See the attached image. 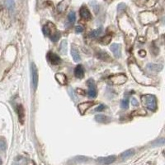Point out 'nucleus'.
Returning <instances> with one entry per match:
<instances>
[{"label":"nucleus","instance_id":"nucleus-29","mask_svg":"<svg viewBox=\"0 0 165 165\" xmlns=\"http://www.w3.org/2000/svg\"><path fill=\"white\" fill-rule=\"evenodd\" d=\"M17 111H18V116H19V118H23L24 117V111H23V108L21 105L18 106L17 107Z\"/></svg>","mask_w":165,"mask_h":165},{"label":"nucleus","instance_id":"nucleus-37","mask_svg":"<svg viewBox=\"0 0 165 165\" xmlns=\"http://www.w3.org/2000/svg\"><path fill=\"white\" fill-rule=\"evenodd\" d=\"M140 54H141L142 56H144V55H145V52H144V51H140Z\"/></svg>","mask_w":165,"mask_h":165},{"label":"nucleus","instance_id":"nucleus-12","mask_svg":"<svg viewBox=\"0 0 165 165\" xmlns=\"http://www.w3.org/2000/svg\"><path fill=\"white\" fill-rule=\"evenodd\" d=\"M31 75H32L33 87H34V89H36L37 84H38V72H37L36 66L34 64H31Z\"/></svg>","mask_w":165,"mask_h":165},{"label":"nucleus","instance_id":"nucleus-27","mask_svg":"<svg viewBox=\"0 0 165 165\" xmlns=\"http://www.w3.org/2000/svg\"><path fill=\"white\" fill-rule=\"evenodd\" d=\"M163 144H165V138H160L153 142L152 145L153 146H160V145H163Z\"/></svg>","mask_w":165,"mask_h":165},{"label":"nucleus","instance_id":"nucleus-7","mask_svg":"<svg viewBox=\"0 0 165 165\" xmlns=\"http://www.w3.org/2000/svg\"><path fill=\"white\" fill-rule=\"evenodd\" d=\"M87 86L89 87V90L87 92V95L89 96V97H95L97 96V88L96 85H95V83H94V80L90 78L87 81Z\"/></svg>","mask_w":165,"mask_h":165},{"label":"nucleus","instance_id":"nucleus-2","mask_svg":"<svg viewBox=\"0 0 165 165\" xmlns=\"http://www.w3.org/2000/svg\"><path fill=\"white\" fill-rule=\"evenodd\" d=\"M128 67H129L130 72L137 83L144 84V85H150L152 84V79L145 75L144 71L139 67L137 64L130 63Z\"/></svg>","mask_w":165,"mask_h":165},{"label":"nucleus","instance_id":"nucleus-31","mask_svg":"<svg viewBox=\"0 0 165 165\" xmlns=\"http://www.w3.org/2000/svg\"><path fill=\"white\" fill-rule=\"evenodd\" d=\"M7 149L6 142L3 140H0V151H5Z\"/></svg>","mask_w":165,"mask_h":165},{"label":"nucleus","instance_id":"nucleus-30","mask_svg":"<svg viewBox=\"0 0 165 165\" xmlns=\"http://www.w3.org/2000/svg\"><path fill=\"white\" fill-rule=\"evenodd\" d=\"M128 106H129V99H128V97L123 99L121 101V102H120V107L123 108V109L128 108Z\"/></svg>","mask_w":165,"mask_h":165},{"label":"nucleus","instance_id":"nucleus-3","mask_svg":"<svg viewBox=\"0 0 165 165\" xmlns=\"http://www.w3.org/2000/svg\"><path fill=\"white\" fill-rule=\"evenodd\" d=\"M43 32L45 36H49V38L52 41L56 42L59 41L60 37V31L57 30L56 27L54 26L52 22H47L46 24L43 27Z\"/></svg>","mask_w":165,"mask_h":165},{"label":"nucleus","instance_id":"nucleus-32","mask_svg":"<svg viewBox=\"0 0 165 165\" xmlns=\"http://www.w3.org/2000/svg\"><path fill=\"white\" fill-rule=\"evenodd\" d=\"M157 1H158V0H147V2H146V6H147L148 8L153 7L156 4Z\"/></svg>","mask_w":165,"mask_h":165},{"label":"nucleus","instance_id":"nucleus-39","mask_svg":"<svg viewBox=\"0 0 165 165\" xmlns=\"http://www.w3.org/2000/svg\"><path fill=\"white\" fill-rule=\"evenodd\" d=\"M163 155H164V156H165V150H164V151H163Z\"/></svg>","mask_w":165,"mask_h":165},{"label":"nucleus","instance_id":"nucleus-4","mask_svg":"<svg viewBox=\"0 0 165 165\" xmlns=\"http://www.w3.org/2000/svg\"><path fill=\"white\" fill-rule=\"evenodd\" d=\"M159 18L154 12L151 11H144L140 13V21L143 25H149L155 23Z\"/></svg>","mask_w":165,"mask_h":165},{"label":"nucleus","instance_id":"nucleus-8","mask_svg":"<svg viewBox=\"0 0 165 165\" xmlns=\"http://www.w3.org/2000/svg\"><path fill=\"white\" fill-rule=\"evenodd\" d=\"M47 60L51 64L53 65H58L61 63V59L59 57V55L53 53L52 51H49L47 54Z\"/></svg>","mask_w":165,"mask_h":165},{"label":"nucleus","instance_id":"nucleus-15","mask_svg":"<svg viewBox=\"0 0 165 165\" xmlns=\"http://www.w3.org/2000/svg\"><path fill=\"white\" fill-rule=\"evenodd\" d=\"M55 79L61 85H65L67 84V81H68L66 75L64 74H63V73H57L55 74Z\"/></svg>","mask_w":165,"mask_h":165},{"label":"nucleus","instance_id":"nucleus-16","mask_svg":"<svg viewBox=\"0 0 165 165\" xmlns=\"http://www.w3.org/2000/svg\"><path fill=\"white\" fill-rule=\"evenodd\" d=\"M97 57L100 60H104V61H111L110 55L104 51H99L97 52Z\"/></svg>","mask_w":165,"mask_h":165},{"label":"nucleus","instance_id":"nucleus-9","mask_svg":"<svg viewBox=\"0 0 165 165\" xmlns=\"http://www.w3.org/2000/svg\"><path fill=\"white\" fill-rule=\"evenodd\" d=\"M94 104H95V102H83V103H80V104H78V111H79V112H80V114L81 115L85 114V112H86L89 108L92 107Z\"/></svg>","mask_w":165,"mask_h":165},{"label":"nucleus","instance_id":"nucleus-26","mask_svg":"<svg viewBox=\"0 0 165 165\" xmlns=\"http://www.w3.org/2000/svg\"><path fill=\"white\" fill-rule=\"evenodd\" d=\"M111 41V35H107V36H105L102 37V39L100 40V41L102 42L103 45H107L109 44Z\"/></svg>","mask_w":165,"mask_h":165},{"label":"nucleus","instance_id":"nucleus-21","mask_svg":"<svg viewBox=\"0 0 165 165\" xmlns=\"http://www.w3.org/2000/svg\"><path fill=\"white\" fill-rule=\"evenodd\" d=\"M27 159L23 156H18L14 160V165H27Z\"/></svg>","mask_w":165,"mask_h":165},{"label":"nucleus","instance_id":"nucleus-14","mask_svg":"<svg viewBox=\"0 0 165 165\" xmlns=\"http://www.w3.org/2000/svg\"><path fill=\"white\" fill-rule=\"evenodd\" d=\"M111 51H112V53L114 54L115 57L116 58H120V49H121V46H120V44L118 43H114L111 45Z\"/></svg>","mask_w":165,"mask_h":165},{"label":"nucleus","instance_id":"nucleus-38","mask_svg":"<svg viewBox=\"0 0 165 165\" xmlns=\"http://www.w3.org/2000/svg\"><path fill=\"white\" fill-rule=\"evenodd\" d=\"M0 165H2V159H1V157H0Z\"/></svg>","mask_w":165,"mask_h":165},{"label":"nucleus","instance_id":"nucleus-1","mask_svg":"<svg viewBox=\"0 0 165 165\" xmlns=\"http://www.w3.org/2000/svg\"><path fill=\"white\" fill-rule=\"evenodd\" d=\"M119 27L122 31L124 35L128 39V42H133L137 36L134 23L127 15H123L118 20Z\"/></svg>","mask_w":165,"mask_h":165},{"label":"nucleus","instance_id":"nucleus-11","mask_svg":"<svg viewBox=\"0 0 165 165\" xmlns=\"http://www.w3.org/2000/svg\"><path fill=\"white\" fill-rule=\"evenodd\" d=\"M116 160V156L114 155H111L108 157H102V158H98L97 159V163H99L100 164L102 165H109L115 162Z\"/></svg>","mask_w":165,"mask_h":165},{"label":"nucleus","instance_id":"nucleus-18","mask_svg":"<svg viewBox=\"0 0 165 165\" xmlns=\"http://www.w3.org/2000/svg\"><path fill=\"white\" fill-rule=\"evenodd\" d=\"M69 6V1L68 0H63L61 3L58 4L57 10L59 12H64L66 10V8Z\"/></svg>","mask_w":165,"mask_h":165},{"label":"nucleus","instance_id":"nucleus-24","mask_svg":"<svg viewBox=\"0 0 165 165\" xmlns=\"http://www.w3.org/2000/svg\"><path fill=\"white\" fill-rule=\"evenodd\" d=\"M102 33V28H98L97 30L92 31L90 33H89V36L91 38H96L97 36H99Z\"/></svg>","mask_w":165,"mask_h":165},{"label":"nucleus","instance_id":"nucleus-19","mask_svg":"<svg viewBox=\"0 0 165 165\" xmlns=\"http://www.w3.org/2000/svg\"><path fill=\"white\" fill-rule=\"evenodd\" d=\"M71 54H72V57L75 62H79L80 61L79 53H78L77 48L75 46H74V45H72V47H71Z\"/></svg>","mask_w":165,"mask_h":165},{"label":"nucleus","instance_id":"nucleus-23","mask_svg":"<svg viewBox=\"0 0 165 165\" xmlns=\"http://www.w3.org/2000/svg\"><path fill=\"white\" fill-rule=\"evenodd\" d=\"M67 41L63 40L60 43V53L61 54H66L67 53Z\"/></svg>","mask_w":165,"mask_h":165},{"label":"nucleus","instance_id":"nucleus-5","mask_svg":"<svg viewBox=\"0 0 165 165\" xmlns=\"http://www.w3.org/2000/svg\"><path fill=\"white\" fill-rule=\"evenodd\" d=\"M141 103L149 110L151 111H155L157 108V99L155 96L152 94H145L141 96Z\"/></svg>","mask_w":165,"mask_h":165},{"label":"nucleus","instance_id":"nucleus-35","mask_svg":"<svg viewBox=\"0 0 165 165\" xmlns=\"http://www.w3.org/2000/svg\"><path fill=\"white\" fill-rule=\"evenodd\" d=\"M106 108V106L103 105V104H101V105L97 107L95 109V111H102Z\"/></svg>","mask_w":165,"mask_h":165},{"label":"nucleus","instance_id":"nucleus-20","mask_svg":"<svg viewBox=\"0 0 165 165\" xmlns=\"http://www.w3.org/2000/svg\"><path fill=\"white\" fill-rule=\"evenodd\" d=\"M95 120L97 122H100V123H107L110 120V118L105 116V115H97L95 117Z\"/></svg>","mask_w":165,"mask_h":165},{"label":"nucleus","instance_id":"nucleus-28","mask_svg":"<svg viewBox=\"0 0 165 165\" xmlns=\"http://www.w3.org/2000/svg\"><path fill=\"white\" fill-rule=\"evenodd\" d=\"M68 19L70 23H74L75 20H76V16H75L74 12H70L68 16Z\"/></svg>","mask_w":165,"mask_h":165},{"label":"nucleus","instance_id":"nucleus-33","mask_svg":"<svg viewBox=\"0 0 165 165\" xmlns=\"http://www.w3.org/2000/svg\"><path fill=\"white\" fill-rule=\"evenodd\" d=\"M126 8V6L125 3H120L119 5H118V7H117V10H118V12H122V11H124L125 9Z\"/></svg>","mask_w":165,"mask_h":165},{"label":"nucleus","instance_id":"nucleus-25","mask_svg":"<svg viewBox=\"0 0 165 165\" xmlns=\"http://www.w3.org/2000/svg\"><path fill=\"white\" fill-rule=\"evenodd\" d=\"M5 5H6L7 8L12 11L14 9V6H15V3H14V0H5Z\"/></svg>","mask_w":165,"mask_h":165},{"label":"nucleus","instance_id":"nucleus-36","mask_svg":"<svg viewBox=\"0 0 165 165\" xmlns=\"http://www.w3.org/2000/svg\"><path fill=\"white\" fill-rule=\"evenodd\" d=\"M131 103H132V105L135 106V107H137V106L139 105V102L136 100V98H132Z\"/></svg>","mask_w":165,"mask_h":165},{"label":"nucleus","instance_id":"nucleus-22","mask_svg":"<svg viewBox=\"0 0 165 165\" xmlns=\"http://www.w3.org/2000/svg\"><path fill=\"white\" fill-rule=\"evenodd\" d=\"M134 153H135V150H133V149H130V150H126L125 152H123V153H121L120 157H121L123 159H127V158H130V157H131Z\"/></svg>","mask_w":165,"mask_h":165},{"label":"nucleus","instance_id":"nucleus-6","mask_svg":"<svg viewBox=\"0 0 165 165\" xmlns=\"http://www.w3.org/2000/svg\"><path fill=\"white\" fill-rule=\"evenodd\" d=\"M109 81L115 85H120V84H124L127 81V77L124 74H118L111 76L109 78Z\"/></svg>","mask_w":165,"mask_h":165},{"label":"nucleus","instance_id":"nucleus-34","mask_svg":"<svg viewBox=\"0 0 165 165\" xmlns=\"http://www.w3.org/2000/svg\"><path fill=\"white\" fill-rule=\"evenodd\" d=\"M84 27H82V26H77V27H75V31L76 33H82L84 31Z\"/></svg>","mask_w":165,"mask_h":165},{"label":"nucleus","instance_id":"nucleus-10","mask_svg":"<svg viewBox=\"0 0 165 165\" xmlns=\"http://www.w3.org/2000/svg\"><path fill=\"white\" fill-rule=\"evenodd\" d=\"M146 69L150 73H159L163 69V64H148Z\"/></svg>","mask_w":165,"mask_h":165},{"label":"nucleus","instance_id":"nucleus-13","mask_svg":"<svg viewBox=\"0 0 165 165\" xmlns=\"http://www.w3.org/2000/svg\"><path fill=\"white\" fill-rule=\"evenodd\" d=\"M79 13H80V16L81 18L86 21H89L91 18H92V14H91L90 11L87 9V8H86L85 6H82L81 8H80V11H79Z\"/></svg>","mask_w":165,"mask_h":165},{"label":"nucleus","instance_id":"nucleus-17","mask_svg":"<svg viewBox=\"0 0 165 165\" xmlns=\"http://www.w3.org/2000/svg\"><path fill=\"white\" fill-rule=\"evenodd\" d=\"M75 77L78 78H83L84 77V69L81 64H78L74 69Z\"/></svg>","mask_w":165,"mask_h":165}]
</instances>
